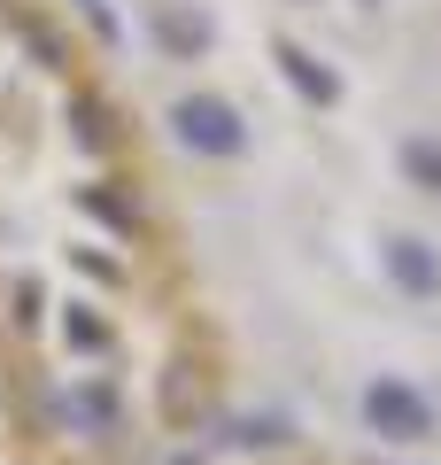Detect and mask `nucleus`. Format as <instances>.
Instances as JSON below:
<instances>
[{
	"label": "nucleus",
	"instance_id": "obj_1",
	"mask_svg": "<svg viewBox=\"0 0 441 465\" xmlns=\"http://www.w3.org/2000/svg\"><path fill=\"white\" fill-rule=\"evenodd\" d=\"M217 411L116 101L39 16H0V419L24 465H163Z\"/></svg>",
	"mask_w": 441,
	"mask_h": 465
},
{
	"label": "nucleus",
	"instance_id": "obj_2",
	"mask_svg": "<svg viewBox=\"0 0 441 465\" xmlns=\"http://www.w3.org/2000/svg\"><path fill=\"white\" fill-rule=\"evenodd\" d=\"M263 465H318V458H263Z\"/></svg>",
	"mask_w": 441,
	"mask_h": 465
}]
</instances>
